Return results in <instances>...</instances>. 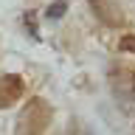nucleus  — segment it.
<instances>
[{"label":"nucleus","mask_w":135,"mask_h":135,"mask_svg":"<svg viewBox=\"0 0 135 135\" xmlns=\"http://www.w3.org/2000/svg\"><path fill=\"white\" fill-rule=\"evenodd\" d=\"M51 118H54V110L45 99L34 96V99L25 101L23 113H20V121H17V135H42L48 129Z\"/></svg>","instance_id":"nucleus-1"},{"label":"nucleus","mask_w":135,"mask_h":135,"mask_svg":"<svg viewBox=\"0 0 135 135\" xmlns=\"http://www.w3.org/2000/svg\"><path fill=\"white\" fill-rule=\"evenodd\" d=\"M25 90V82H23V76H17V73H6V76H0V110H6L11 107L20 96H23Z\"/></svg>","instance_id":"nucleus-2"},{"label":"nucleus","mask_w":135,"mask_h":135,"mask_svg":"<svg viewBox=\"0 0 135 135\" xmlns=\"http://www.w3.org/2000/svg\"><path fill=\"white\" fill-rule=\"evenodd\" d=\"M93 11L99 17L104 25H121L124 23V14H121V8H118L115 0H90Z\"/></svg>","instance_id":"nucleus-3"},{"label":"nucleus","mask_w":135,"mask_h":135,"mask_svg":"<svg viewBox=\"0 0 135 135\" xmlns=\"http://www.w3.org/2000/svg\"><path fill=\"white\" fill-rule=\"evenodd\" d=\"M115 82L121 90H132L135 93V73H127V70H115Z\"/></svg>","instance_id":"nucleus-4"},{"label":"nucleus","mask_w":135,"mask_h":135,"mask_svg":"<svg viewBox=\"0 0 135 135\" xmlns=\"http://www.w3.org/2000/svg\"><path fill=\"white\" fill-rule=\"evenodd\" d=\"M65 8H68V3H65V0H56L54 6H48V11H45V17H48V20H59V17L65 14Z\"/></svg>","instance_id":"nucleus-5"},{"label":"nucleus","mask_w":135,"mask_h":135,"mask_svg":"<svg viewBox=\"0 0 135 135\" xmlns=\"http://www.w3.org/2000/svg\"><path fill=\"white\" fill-rule=\"evenodd\" d=\"M121 51H127V54H135V34H127V37H121Z\"/></svg>","instance_id":"nucleus-6"}]
</instances>
